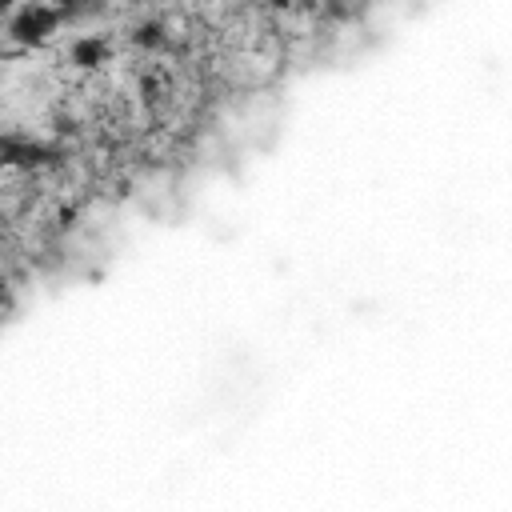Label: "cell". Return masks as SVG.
<instances>
[{"instance_id": "cell-1", "label": "cell", "mask_w": 512, "mask_h": 512, "mask_svg": "<svg viewBox=\"0 0 512 512\" xmlns=\"http://www.w3.org/2000/svg\"><path fill=\"white\" fill-rule=\"evenodd\" d=\"M64 16L44 4V0H32V4H20L12 16H8V36L20 44V48H44L56 32H60Z\"/></svg>"}, {"instance_id": "cell-2", "label": "cell", "mask_w": 512, "mask_h": 512, "mask_svg": "<svg viewBox=\"0 0 512 512\" xmlns=\"http://www.w3.org/2000/svg\"><path fill=\"white\" fill-rule=\"evenodd\" d=\"M108 60H112V44L100 32H84V36H76L68 44V64L76 72H100Z\"/></svg>"}, {"instance_id": "cell-3", "label": "cell", "mask_w": 512, "mask_h": 512, "mask_svg": "<svg viewBox=\"0 0 512 512\" xmlns=\"http://www.w3.org/2000/svg\"><path fill=\"white\" fill-rule=\"evenodd\" d=\"M132 44H136L140 52H164V48H168V28H164V20H144V24H136V28H132Z\"/></svg>"}, {"instance_id": "cell-4", "label": "cell", "mask_w": 512, "mask_h": 512, "mask_svg": "<svg viewBox=\"0 0 512 512\" xmlns=\"http://www.w3.org/2000/svg\"><path fill=\"white\" fill-rule=\"evenodd\" d=\"M12 304H16V292L8 280H0V308H12Z\"/></svg>"}, {"instance_id": "cell-5", "label": "cell", "mask_w": 512, "mask_h": 512, "mask_svg": "<svg viewBox=\"0 0 512 512\" xmlns=\"http://www.w3.org/2000/svg\"><path fill=\"white\" fill-rule=\"evenodd\" d=\"M4 168H12V160H8V136H0V172Z\"/></svg>"}, {"instance_id": "cell-6", "label": "cell", "mask_w": 512, "mask_h": 512, "mask_svg": "<svg viewBox=\"0 0 512 512\" xmlns=\"http://www.w3.org/2000/svg\"><path fill=\"white\" fill-rule=\"evenodd\" d=\"M20 8V0H0V16H12Z\"/></svg>"}, {"instance_id": "cell-7", "label": "cell", "mask_w": 512, "mask_h": 512, "mask_svg": "<svg viewBox=\"0 0 512 512\" xmlns=\"http://www.w3.org/2000/svg\"><path fill=\"white\" fill-rule=\"evenodd\" d=\"M268 8H276V12H288V8H292V0H268Z\"/></svg>"}]
</instances>
